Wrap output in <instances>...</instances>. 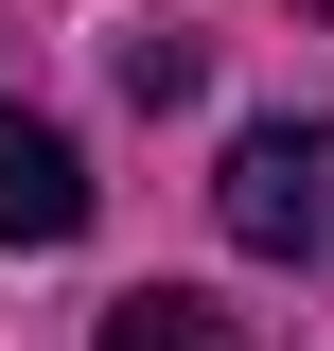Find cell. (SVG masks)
Listing matches in <instances>:
<instances>
[{
  "instance_id": "obj_1",
  "label": "cell",
  "mask_w": 334,
  "mask_h": 351,
  "mask_svg": "<svg viewBox=\"0 0 334 351\" xmlns=\"http://www.w3.org/2000/svg\"><path fill=\"white\" fill-rule=\"evenodd\" d=\"M211 228L247 263H334V123H247L211 176Z\"/></svg>"
},
{
  "instance_id": "obj_2",
  "label": "cell",
  "mask_w": 334,
  "mask_h": 351,
  "mask_svg": "<svg viewBox=\"0 0 334 351\" xmlns=\"http://www.w3.org/2000/svg\"><path fill=\"white\" fill-rule=\"evenodd\" d=\"M71 228H88V158H71V123L0 106V246H71Z\"/></svg>"
},
{
  "instance_id": "obj_3",
  "label": "cell",
  "mask_w": 334,
  "mask_h": 351,
  "mask_svg": "<svg viewBox=\"0 0 334 351\" xmlns=\"http://www.w3.org/2000/svg\"><path fill=\"white\" fill-rule=\"evenodd\" d=\"M106 351H247V334H229L194 281H141V299H106Z\"/></svg>"
},
{
  "instance_id": "obj_4",
  "label": "cell",
  "mask_w": 334,
  "mask_h": 351,
  "mask_svg": "<svg viewBox=\"0 0 334 351\" xmlns=\"http://www.w3.org/2000/svg\"><path fill=\"white\" fill-rule=\"evenodd\" d=\"M194 71H211L194 36H124V106H194Z\"/></svg>"
},
{
  "instance_id": "obj_5",
  "label": "cell",
  "mask_w": 334,
  "mask_h": 351,
  "mask_svg": "<svg viewBox=\"0 0 334 351\" xmlns=\"http://www.w3.org/2000/svg\"><path fill=\"white\" fill-rule=\"evenodd\" d=\"M299 18H334V0H299Z\"/></svg>"
}]
</instances>
